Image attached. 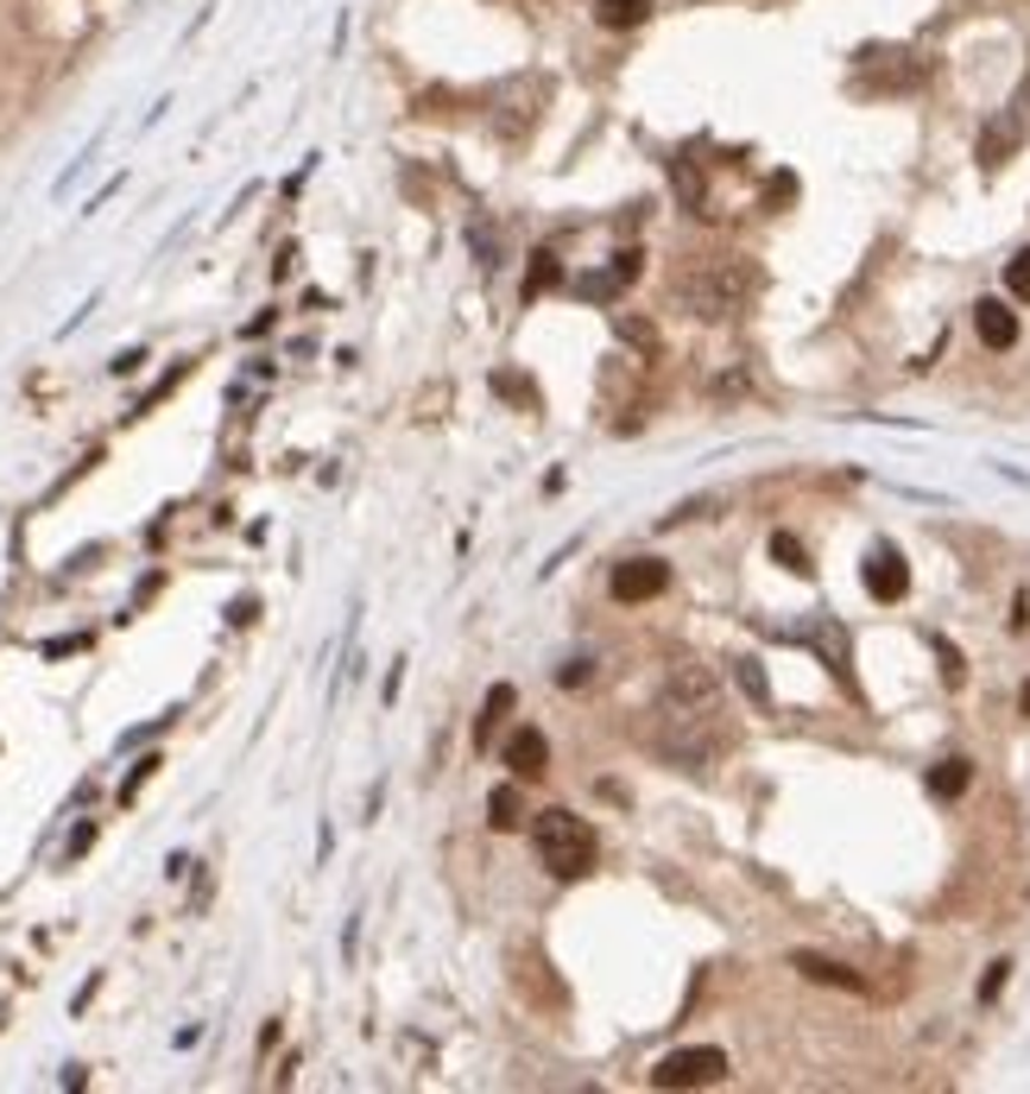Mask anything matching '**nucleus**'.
<instances>
[{
    "label": "nucleus",
    "instance_id": "obj_14",
    "mask_svg": "<svg viewBox=\"0 0 1030 1094\" xmlns=\"http://www.w3.org/2000/svg\"><path fill=\"white\" fill-rule=\"evenodd\" d=\"M772 557H778V564L791 569V576H810V569H816V564H810V550H803L797 538H791V531H772Z\"/></svg>",
    "mask_w": 1030,
    "mask_h": 1094
},
{
    "label": "nucleus",
    "instance_id": "obj_15",
    "mask_svg": "<svg viewBox=\"0 0 1030 1094\" xmlns=\"http://www.w3.org/2000/svg\"><path fill=\"white\" fill-rule=\"evenodd\" d=\"M816 645H822V658H828V671L847 684V639H841V626H816Z\"/></svg>",
    "mask_w": 1030,
    "mask_h": 1094
},
{
    "label": "nucleus",
    "instance_id": "obj_24",
    "mask_svg": "<svg viewBox=\"0 0 1030 1094\" xmlns=\"http://www.w3.org/2000/svg\"><path fill=\"white\" fill-rule=\"evenodd\" d=\"M1018 709H1024V715H1030V677H1024V690H1018Z\"/></svg>",
    "mask_w": 1030,
    "mask_h": 1094
},
{
    "label": "nucleus",
    "instance_id": "obj_13",
    "mask_svg": "<svg viewBox=\"0 0 1030 1094\" xmlns=\"http://www.w3.org/2000/svg\"><path fill=\"white\" fill-rule=\"evenodd\" d=\"M1011 146H1018V127H1011V120H999V127H987V139H980V165H987V172H992V165H1006V153H1011Z\"/></svg>",
    "mask_w": 1030,
    "mask_h": 1094
},
{
    "label": "nucleus",
    "instance_id": "obj_1",
    "mask_svg": "<svg viewBox=\"0 0 1030 1094\" xmlns=\"http://www.w3.org/2000/svg\"><path fill=\"white\" fill-rule=\"evenodd\" d=\"M531 841H538V860H545L557 880H582L588 867H595V836H588V822L569 817V810H545L538 829H531Z\"/></svg>",
    "mask_w": 1030,
    "mask_h": 1094
},
{
    "label": "nucleus",
    "instance_id": "obj_4",
    "mask_svg": "<svg viewBox=\"0 0 1030 1094\" xmlns=\"http://www.w3.org/2000/svg\"><path fill=\"white\" fill-rule=\"evenodd\" d=\"M607 588H614V602H651V595L670 588V564H658V557H626V564H614Z\"/></svg>",
    "mask_w": 1030,
    "mask_h": 1094
},
{
    "label": "nucleus",
    "instance_id": "obj_5",
    "mask_svg": "<svg viewBox=\"0 0 1030 1094\" xmlns=\"http://www.w3.org/2000/svg\"><path fill=\"white\" fill-rule=\"evenodd\" d=\"M860 576H866V595H873V602H904V595H911V564H904L892 545H873V557L860 564Z\"/></svg>",
    "mask_w": 1030,
    "mask_h": 1094
},
{
    "label": "nucleus",
    "instance_id": "obj_16",
    "mask_svg": "<svg viewBox=\"0 0 1030 1094\" xmlns=\"http://www.w3.org/2000/svg\"><path fill=\"white\" fill-rule=\"evenodd\" d=\"M1006 292L1018 297V304H1030V247H1018V254L1006 260Z\"/></svg>",
    "mask_w": 1030,
    "mask_h": 1094
},
{
    "label": "nucleus",
    "instance_id": "obj_2",
    "mask_svg": "<svg viewBox=\"0 0 1030 1094\" xmlns=\"http://www.w3.org/2000/svg\"><path fill=\"white\" fill-rule=\"evenodd\" d=\"M739 292H746V279H739L734 266H702V273H683L677 279V297L696 316H734L739 311Z\"/></svg>",
    "mask_w": 1030,
    "mask_h": 1094
},
{
    "label": "nucleus",
    "instance_id": "obj_23",
    "mask_svg": "<svg viewBox=\"0 0 1030 1094\" xmlns=\"http://www.w3.org/2000/svg\"><path fill=\"white\" fill-rule=\"evenodd\" d=\"M588 671H595V665H588V658H569V665L557 671V684H563V690H576V684H582V677H588Z\"/></svg>",
    "mask_w": 1030,
    "mask_h": 1094
},
{
    "label": "nucleus",
    "instance_id": "obj_9",
    "mask_svg": "<svg viewBox=\"0 0 1030 1094\" xmlns=\"http://www.w3.org/2000/svg\"><path fill=\"white\" fill-rule=\"evenodd\" d=\"M512 703H519V690H512V684H493V690H487V703H481V722H474V741H493V734H500V727H506V715H512Z\"/></svg>",
    "mask_w": 1030,
    "mask_h": 1094
},
{
    "label": "nucleus",
    "instance_id": "obj_10",
    "mask_svg": "<svg viewBox=\"0 0 1030 1094\" xmlns=\"http://www.w3.org/2000/svg\"><path fill=\"white\" fill-rule=\"evenodd\" d=\"M645 13H651V0H595V20H601L607 32H632Z\"/></svg>",
    "mask_w": 1030,
    "mask_h": 1094
},
{
    "label": "nucleus",
    "instance_id": "obj_11",
    "mask_svg": "<svg viewBox=\"0 0 1030 1094\" xmlns=\"http://www.w3.org/2000/svg\"><path fill=\"white\" fill-rule=\"evenodd\" d=\"M968 784H973V765H968V760H942V765L930 772V791H935V798H961Z\"/></svg>",
    "mask_w": 1030,
    "mask_h": 1094
},
{
    "label": "nucleus",
    "instance_id": "obj_7",
    "mask_svg": "<svg viewBox=\"0 0 1030 1094\" xmlns=\"http://www.w3.org/2000/svg\"><path fill=\"white\" fill-rule=\"evenodd\" d=\"M506 765H512V779H545L550 765V746L538 727H519V734H506Z\"/></svg>",
    "mask_w": 1030,
    "mask_h": 1094
},
{
    "label": "nucleus",
    "instance_id": "obj_22",
    "mask_svg": "<svg viewBox=\"0 0 1030 1094\" xmlns=\"http://www.w3.org/2000/svg\"><path fill=\"white\" fill-rule=\"evenodd\" d=\"M153 765H158V760H139V765H134V779L120 784V803H134V791H139L146 779H153Z\"/></svg>",
    "mask_w": 1030,
    "mask_h": 1094
},
{
    "label": "nucleus",
    "instance_id": "obj_20",
    "mask_svg": "<svg viewBox=\"0 0 1030 1094\" xmlns=\"http://www.w3.org/2000/svg\"><path fill=\"white\" fill-rule=\"evenodd\" d=\"M1006 980H1011V961H992L987 975H980V1006H992V999L1006 994Z\"/></svg>",
    "mask_w": 1030,
    "mask_h": 1094
},
{
    "label": "nucleus",
    "instance_id": "obj_12",
    "mask_svg": "<svg viewBox=\"0 0 1030 1094\" xmlns=\"http://www.w3.org/2000/svg\"><path fill=\"white\" fill-rule=\"evenodd\" d=\"M557 285H563V260H557V254H538V260H531V273H526V297L557 292Z\"/></svg>",
    "mask_w": 1030,
    "mask_h": 1094
},
{
    "label": "nucleus",
    "instance_id": "obj_19",
    "mask_svg": "<svg viewBox=\"0 0 1030 1094\" xmlns=\"http://www.w3.org/2000/svg\"><path fill=\"white\" fill-rule=\"evenodd\" d=\"M739 690H746V696H753L758 709L772 703V684H765V671H758V658H739Z\"/></svg>",
    "mask_w": 1030,
    "mask_h": 1094
},
{
    "label": "nucleus",
    "instance_id": "obj_3",
    "mask_svg": "<svg viewBox=\"0 0 1030 1094\" xmlns=\"http://www.w3.org/2000/svg\"><path fill=\"white\" fill-rule=\"evenodd\" d=\"M727 1075V1051H715V1044H696V1051H670L651 1069V1088H708V1082H720Z\"/></svg>",
    "mask_w": 1030,
    "mask_h": 1094
},
{
    "label": "nucleus",
    "instance_id": "obj_8",
    "mask_svg": "<svg viewBox=\"0 0 1030 1094\" xmlns=\"http://www.w3.org/2000/svg\"><path fill=\"white\" fill-rule=\"evenodd\" d=\"M791 968H797L803 980H816V987H841V994H860V975H854V968H841V961H828V956H810V949H797V956H791Z\"/></svg>",
    "mask_w": 1030,
    "mask_h": 1094
},
{
    "label": "nucleus",
    "instance_id": "obj_21",
    "mask_svg": "<svg viewBox=\"0 0 1030 1094\" xmlns=\"http://www.w3.org/2000/svg\"><path fill=\"white\" fill-rule=\"evenodd\" d=\"M935 658H942V677H949V684H961V677H968V665H961V652H954L949 639H935Z\"/></svg>",
    "mask_w": 1030,
    "mask_h": 1094
},
{
    "label": "nucleus",
    "instance_id": "obj_6",
    "mask_svg": "<svg viewBox=\"0 0 1030 1094\" xmlns=\"http://www.w3.org/2000/svg\"><path fill=\"white\" fill-rule=\"evenodd\" d=\"M973 330H980L987 349H1011V342H1018V311H1011L1006 297H980V304H973Z\"/></svg>",
    "mask_w": 1030,
    "mask_h": 1094
},
{
    "label": "nucleus",
    "instance_id": "obj_17",
    "mask_svg": "<svg viewBox=\"0 0 1030 1094\" xmlns=\"http://www.w3.org/2000/svg\"><path fill=\"white\" fill-rule=\"evenodd\" d=\"M519 822H526L519 817V784H500L493 791V829H519Z\"/></svg>",
    "mask_w": 1030,
    "mask_h": 1094
},
{
    "label": "nucleus",
    "instance_id": "obj_18",
    "mask_svg": "<svg viewBox=\"0 0 1030 1094\" xmlns=\"http://www.w3.org/2000/svg\"><path fill=\"white\" fill-rule=\"evenodd\" d=\"M493 392H506L512 406H526V411H538V387H526L519 373H493Z\"/></svg>",
    "mask_w": 1030,
    "mask_h": 1094
}]
</instances>
